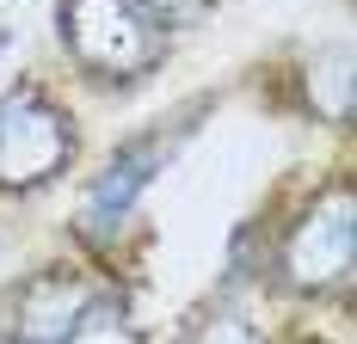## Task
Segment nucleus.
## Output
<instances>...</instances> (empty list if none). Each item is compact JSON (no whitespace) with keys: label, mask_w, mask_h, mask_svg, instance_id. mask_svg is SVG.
I'll use <instances>...</instances> for the list:
<instances>
[{"label":"nucleus","mask_w":357,"mask_h":344,"mask_svg":"<svg viewBox=\"0 0 357 344\" xmlns=\"http://www.w3.org/2000/svg\"><path fill=\"white\" fill-rule=\"evenodd\" d=\"M357 258V209L351 191L333 185L326 197H314V209L289 228L284 240V283L302 289V295H321V289H339L351 276Z\"/></svg>","instance_id":"7ed1b4c3"},{"label":"nucleus","mask_w":357,"mask_h":344,"mask_svg":"<svg viewBox=\"0 0 357 344\" xmlns=\"http://www.w3.org/2000/svg\"><path fill=\"white\" fill-rule=\"evenodd\" d=\"M74 160V117L43 86L19 80L0 99V191H37Z\"/></svg>","instance_id":"f03ea898"},{"label":"nucleus","mask_w":357,"mask_h":344,"mask_svg":"<svg viewBox=\"0 0 357 344\" xmlns=\"http://www.w3.org/2000/svg\"><path fill=\"white\" fill-rule=\"evenodd\" d=\"M197 344H259V332H252L241 313H215V320H204Z\"/></svg>","instance_id":"0eeeda50"},{"label":"nucleus","mask_w":357,"mask_h":344,"mask_svg":"<svg viewBox=\"0 0 357 344\" xmlns=\"http://www.w3.org/2000/svg\"><path fill=\"white\" fill-rule=\"evenodd\" d=\"M105 295L74 271H37L19 302H13V332L6 344H74L86 326H99Z\"/></svg>","instance_id":"20e7f679"},{"label":"nucleus","mask_w":357,"mask_h":344,"mask_svg":"<svg viewBox=\"0 0 357 344\" xmlns=\"http://www.w3.org/2000/svg\"><path fill=\"white\" fill-rule=\"evenodd\" d=\"M167 154H173V141L160 136V130H154V136L123 141V148L105 160V172L86 185V203H80V234H86V240H111V234L136 215L142 191L154 185V172L167 166Z\"/></svg>","instance_id":"39448f33"},{"label":"nucleus","mask_w":357,"mask_h":344,"mask_svg":"<svg viewBox=\"0 0 357 344\" xmlns=\"http://www.w3.org/2000/svg\"><path fill=\"white\" fill-rule=\"evenodd\" d=\"M173 25L154 0H62V49L93 80H142L160 68Z\"/></svg>","instance_id":"f257e3e1"},{"label":"nucleus","mask_w":357,"mask_h":344,"mask_svg":"<svg viewBox=\"0 0 357 344\" xmlns=\"http://www.w3.org/2000/svg\"><path fill=\"white\" fill-rule=\"evenodd\" d=\"M308 80H314V74H308ZM321 80L333 86V123H345V117H351V49H345V43H333V49H326Z\"/></svg>","instance_id":"423d86ee"}]
</instances>
